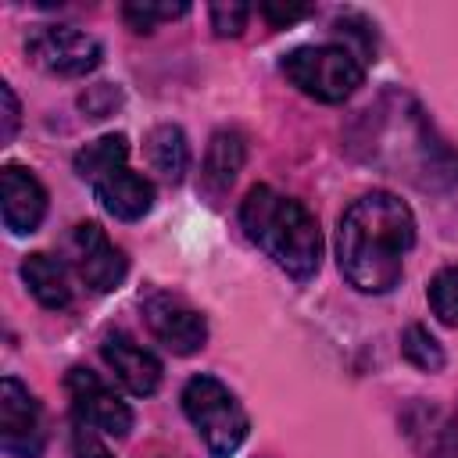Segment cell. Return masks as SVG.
<instances>
[{
    "label": "cell",
    "mask_w": 458,
    "mask_h": 458,
    "mask_svg": "<svg viewBox=\"0 0 458 458\" xmlns=\"http://www.w3.org/2000/svg\"><path fill=\"white\" fill-rule=\"evenodd\" d=\"M186 11H190L186 4H154V0H143V4H125V7H122V18H125L136 32H150L154 25L172 21V18H182Z\"/></svg>",
    "instance_id": "d6986e66"
},
{
    "label": "cell",
    "mask_w": 458,
    "mask_h": 458,
    "mask_svg": "<svg viewBox=\"0 0 458 458\" xmlns=\"http://www.w3.org/2000/svg\"><path fill=\"white\" fill-rule=\"evenodd\" d=\"M240 225L247 240L265 250L286 276L311 279L322 265V233L318 218L293 197L276 193L272 186L247 190L240 204Z\"/></svg>",
    "instance_id": "7a4b0ae2"
},
{
    "label": "cell",
    "mask_w": 458,
    "mask_h": 458,
    "mask_svg": "<svg viewBox=\"0 0 458 458\" xmlns=\"http://www.w3.org/2000/svg\"><path fill=\"white\" fill-rule=\"evenodd\" d=\"M415 243V218L411 208L386 193L372 190L358 197L336 233V258L344 279L361 293H386L401 283L404 254Z\"/></svg>",
    "instance_id": "6da1fadb"
},
{
    "label": "cell",
    "mask_w": 458,
    "mask_h": 458,
    "mask_svg": "<svg viewBox=\"0 0 458 458\" xmlns=\"http://www.w3.org/2000/svg\"><path fill=\"white\" fill-rule=\"evenodd\" d=\"M72 454H75V458H111L107 447L97 440V433H93L89 426H79V429H75V437H72Z\"/></svg>",
    "instance_id": "cb8c5ba5"
},
{
    "label": "cell",
    "mask_w": 458,
    "mask_h": 458,
    "mask_svg": "<svg viewBox=\"0 0 458 458\" xmlns=\"http://www.w3.org/2000/svg\"><path fill=\"white\" fill-rule=\"evenodd\" d=\"M433 458H458V411H454V415H451V422L444 426V433H440V440H437Z\"/></svg>",
    "instance_id": "d4e9b609"
},
{
    "label": "cell",
    "mask_w": 458,
    "mask_h": 458,
    "mask_svg": "<svg viewBox=\"0 0 458 458\" xmlns=\"http://www.w3.org/2000/svg\"><path fill=\"white\" fill-rule=\"evenodd\" d=\"M315 7H308V4H261V14H265V21L268 25H276V29H283V25H293V21H301V18H308Z\"/></svg>",
    "instance_id": "7402d4cb"
},
{
    "label": "cell",
    "mask_w": 458,
    "mask_h": 458,
    "mask_svg": "<svg viewBox=\"0 0 458 458\" xmlns=\"http://www.w3.org/2000/svg\"><path fill=\"white\" fill-rule=\"evenodd\" d=\"M283 75L301 93H308L322 104H340L361 86L365 64L354 57V50L336 47V43H322V47L290 50L283 57Z\"/></svg>",
    "instance_id": "277c9868"
},
{
    "label": "cell",
    "mask_w": 458,
    "mask_h": 458,
    "mask_svg": "<svg viewBox=\"0 0 458 458\" xmlns=\"http://www.w3.org/2000/svg\"><path fill=\"white\" fill-rule=\"evenodd\" d=\"M68 397H72V408L79 415V426H89V429H100L107 437H125L132 429V411L125 401H118L107 383L89 372V369H72L68 379Z\"/></svg>",
    "instance_id": "ba28073f"
},
{
    "label": "cell",
    "mask_w": 458,
    "mask_h": 458,
    "mask_svg": "<svg viewBox=\"0 0 458 458\" xmlns=\"http://www.w3.org/2000/svg\"><path fill=\"white\" fill-rule=\"evenodd\" d=\"M147 161L154 172H161L168 182H179L190 165V147L179 125H157L147 136Z\"/></svg>",
    "instance_id": "2e32d148"
},
{
    "label": "cell",
    "mask_w": 458,
    "mask_h": 458,
    "mask_svg": "<svg viewBox=\"0 0 458 458\" xmlns=\"http://www.w3.org/2000/svg\"><path fill=\"white\" fill-rule=\"evenodd\" d=\"M208 14H211V29H215V36H240L243 25H247V18H250V7L229 0V4H211Z\"/></svg>",
    "instance_id": "ffe728a7"
},
{
    "label": "cell",
    "mask_w": 458,
    "mask_h": 458,
    "mask_svg": "<svg viewBox=\"0 0 458 458\" xmlns=\"http://www.w3.org/2000/svg\"><path fill=\"white\" fill-rule=\"evenodd\" d=\"M29 57L54 75H86L100 64V43L75 25H36L25 39Z\"/></svg>",
    "instance_id": "5b68a950"
},
{
    "label": "cell",
    "mask_w": 458,
    "mask_h": 458,
    "mask_svg": "<svg viewBox=\"0 0 458 458\" xmlns=\"http://www.w3.org/2000/svg\"><path fill=\"white\" fill-rule=\"evenodd\" d=\"M182 411L193 422L197 437L211 451V458H229L247 440V411L236 394L215 376H193L182 386Z\"/></svg>",
    "instance_id": "3957f363"
},
{
    "label": "cell",
    "mask_w": 458,
    "mask_h": 458,
    "mask_svg": "<svg viewBox=\"0 0 458 458\" xmlns=\"http://www.w3.org/2000/svg\"><path fill=\"white\" fill-rule=\"evenodd\" d=\"M426 297H429L433 315H437L444 326H458V265L440 268V272L429 279Z\"/></svg>",
    "instance_id": "ac0fdd59"
},
{
    "label": "cell",
    "mask_w": 458,
    "mask_h": 458,
    "mask_svg": "<svg viewBox=\"0 0 458 458\" xmlns=\"http://www.w3.org/2000/svg\"><path fill=\"white\" fill-rule=\"evenodd\" d=\"M143 318L150 326V333L175 354H193L204 347L208 340V322L200 311H193L182 297L168 293V290H150L143 297Z\"/></svg>",
    "instance_id": "52a82bcc"
},
{
    "label": "cell",
    "mask_w": 458,
    "mask_h": 458,
    "mask_svg": "<svg viewBox=\"0 0 458 458\" xmlns=\"http://www.w3.org/2000/svg\"><path fill=\"white\" fill-rule=\"evenodd\" d=\"M21 279L29 286V293L43 304V308H68L72 304V286H68V268L54 258V254H29L21 261Z\"/></svg>",
    "instance_id": "5bb4252c"
},
{
    "label": "cell",
    "mask_w": 458,
    "mask_h": 458,
    "mask_svg": "<svg viewBox=\"0 0 458 458\" xmlns=\"http://www.w3.org/2000/svg\"><path fill=\"white\" fill-rule=\"evenodd\" d=\"M0 100H4V125H0V140H4V143H11V140H14V132H18V122H21V114H18V97H14L11 82H0Z\"/></svg>",
    "instance_id": "603a6c76"
},
{
    "label": "cell",
    "mask_w": 458,
    "mask_h": 458,
    "mask_svg": "<svg viewBox=\"0 0 458 458\" xmlns=\"http://www.w3.org/2000/svg\"><path fill=\"white\" fill-rule=\"evenodd\" d=\"M0 197H4V225L14 236L36 233L43 215H47V190L39 186V179L32 172H25L21 165H4L0 172Z\"/></svg>",
    "instance_id": "8fae6325"
},
{
    "label": "cell",
    "mask_w": 458,
    "mask_h": 458,
    "mask_svg": "<svg viewBox=\"0 0 458 458\" xmlns=\"http://www.w3.org/2000/svg\"><path fill=\"white\" fill-rule=\"evenodd\" d=\"M100 354L107 361V369L118 376V383L136 394V397H150L161 383V361L143 347L136 344L129 333H107L104 344H100Z\"/></svg>",
    "instance_id": "30bf717a"
},
{
    "label": "cell",
    "mask_w": 458,
    "mask_h": 458,
    "mask_svg": "<svg viewBox=\"0 0 458 458\" xmlns=\"http://www.w3.org/2000/svg\"><path fill=\"white\" fill-rule=\"evenodd\" d=\"M125 157H129V140L122 136V132H107V136H100V140H93V143H86L79 154H75V175L79 179H86V182H100V179H107L111 172H118V168H125Z\"/></svg>",
    "instance_id": "9a60e30c"
},
{
    "label": "cell",
    "mask_w": 458,
    "mask_h": 458,
    "mask_svg": "<svg viewBox=\"0 0 458 458\" xmlns=\"http://www.w3.org/2000/svg\"><path fill=\"white\" fill-rule=\"evenodd\" d=\"M401 354L422 369V372H440L444 369V347L437 344V336L426 326H408L401 336Z\"/></svg>",
    "instance_id": "e0dca14e"
},
{
    "label": "cell",
    "mask_w": 458,
    "mask_h": 458,
    "mask_svg": "<svg viewBox=\"0 0 458 458\" xmlns=\"http://www.w3.org/2000/svg\"><path fill=\"white\" fill-rule=\"evenodd\" d=\"M93 190H97L100 208H104L107 215L122 218V222H136V218H143V215L154 208V186H150L143 175L129 172V168L111 172V175L100 179Z\"/></svg>",
    "instance_id": "7c38bea8"
},
{
    "label": "cell",
    "mask_w": 458,
    "mask_h": 458,
    "mask_svg": "<svg viewBox=\"0 0 458 458\" xmlns=\"http://www.w3.org/2000/svg\"><path fill=\"white\" fill-rule=\"evenodd\" d=\"M0 447L11 458H39L43 454L39 401L14 376H4V383H0Z\"/></svg>",
    "instance_id": "8992f818"
},
{
    "label": "cell",
    "mask_w": 458,
    "mask_h": 458,
    "mask_svg": "<svg viewBox=\"0 0 458 458\" xmlns=\"http://www.w3.org/2000/svg\"><path fill=\"white\" fill-rule=\"evenodd\" d=\"M82 111L89 114V118H104V114H111V107L118 104V89L111 86V82H100V86H89L86 93H82Z\"/></svg>",
    "instance_id": "44dd1931"
},
{
    "label": "cell",
    "mask_w": 458,
    "mask_h": 458,
    "mask_svg": "<svg viewBox=\"0 0 458 458\" xmlns=\"http://www.w3.org/2000/svg\"><path fill=\"white\" fill-rule=\"evenodd\" d=\"M243 157H247V147H243V136L240 132H233V129L215 132L211 143H208V154H204V168H200L204 193L218 200L236 182V175L243 168Z\"/></svg>",
    "instance_id": "4fadbf2b"
},
{
    "label": "cell",
    "mask_w": 458,
    "mask_h": 458,
    "mask_svg": "<svg viewBox=\"0 0 458 458\" xmlns=\"http://www.w3.org/2000/svg\"><path fill=\"white\" fill-rule=\"evenodd\" d=\"M72 261H75L79 279L97 293L118 290L129 272L125 254L107 240V233L97 222H79L72 229Z\"/></svg>",
    "instance_id": "9c48e42d"
}]
</instances>
